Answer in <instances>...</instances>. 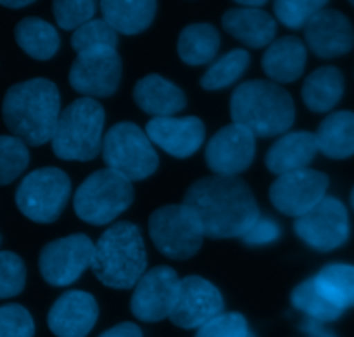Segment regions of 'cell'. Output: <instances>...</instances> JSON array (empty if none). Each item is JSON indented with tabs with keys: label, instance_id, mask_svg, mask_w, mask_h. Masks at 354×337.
Returning a JSON list of instances; mask_svg holds the SVG:
<instances>
[{
	"label": "cell",
	"instance_id": "cell-1",
	"mask_svg": "<svg viewBox=\"0 0 354 337\" xmlns=\"http://www.w3.org/2000/svg\"><path fill=\"white\" fill-rule=\"evenodd\" d=\"M183 203L209 239H241L261 217L251 187L239 176H204L189 187Z\"/></svg>",
	"mask_w": 354,
	"mask_h": 337
},
{
	"label": "cell",
	"instance_id": "cell-2",
	"mask_svg": "<svg viewBox=\"0 0 354 337\" xmlns=\"http://www.w3.org/2000/svg\"><path fill=\"white\" fill-rule=\"evenodd\" d=\"M2 116L14 137L33 147L47 144L61 116L59 89L47 78L16 83L3 97Z\"/></svg>",
	"mask_w": 354,
	"mask_h": 337
},
{
	"label": "cell",
	"instance_id": "cell-3",
	"mask_svg": "<svg viewBox=\"0 0 354 337\" xmlns=\"http://www.w3.org/2000/svg\"><path fill=\"white\" fill-rule=\"evenodd\" d=\"M234 123L251 130L256 137H279L289 131L296 120V106L286 89L268 80L244 82L230 99Z\"/></svg>",
	"mask_w": 354,
	"mask_h": 337
},
{
	"label": "cell",
	"instance_id": "cell-4",
	"mask_svg": "<svg viewBox=\"0 0 354 337\" xmlns=\"http://www.w3.org/2000/svg\"><path fill=\"white\" fill-rule=\"evenodd\" d=\"M92 272L104 286L131 289L147 272L142 232L130 221H116L95 242Z\"/></svg>",
	"mask_w": 354,
	"mask_h": 337
},
{
	"label": "cell",
	"instance_id": "cell-5",
	"mask_svg": "<svg viewBox=\"0 0 354 337\" xmlns=\"http://www.w3.org/2000/svg\"><path fill=\"white\" fill-rule=\"evenodd\" d=\"M104 107L90 97H80L61 111L52 135V151L64 161H92L102 152Z\"/></svg>",
	"mask_w": 354,
	"mask_h": 337
},
{
	"label": "cell",
	"instance_id": "cell-6",
	"mask_svg": "<svg viewBox=\"0 0 354 337\" xmlns=\"http://www.w3.org/2000/svg\"><path fill=\"white\" fill-rule=\"evenodd\" d=\"M133 185L109 168L97 170L76 189L73 208L80 220L90 225H109L133 203Z\"/></svg>",
	"mask_w": 354,
	"mask_h": 337
},
{
	"label": "cell",
	"instance_id": "cell-7",
	"mask_svg": "<svg viewBox=\"0 0 354 337\" xmlns=\"http://www.w3.org/2000/svg\"><path fill=\"white\" fill-rule=\"evenodd\" d=\"M102 158L107 168L118 172L130 182L149 179L159 166L154 144L145 130L131 121H121L106 131Z\"/></svg>",
	"mask_w": 354,
	"mask_h": 337
},
{
	"label": "cell",
	"instance_id": "cell-8",
	"mask_svg": "<svg viewBox=\"0 0 354 337\" xmlns=\"http://www.w3.org/2000/svg\"><path fill=\"white\" fill-rule=\"evenodd\" d=\"M149 234L156 249L176 262L196 256L206 237L199 218L185 203L158 208L149 218Z\"/></svg>",
	"mask_w": 354,
	"mask_h": 337
},
{
	"label": "cell",
	"instance_id": "cell-9",
	"mask_svg": "<svg viewBox=\"0 0 354 337\" xmlns=\"http://www.w3.org/2000/svg\"><path fill=\"white\" fill-rule=\"evenodd\" d=\"M69 196V176L62 170L47 166L24 176L16 190V204L35 224H52L64 211Z\"/></svg>",
	"mask_w": 354,
	"mask_h": 337
},
{
	"label": "cell",
	"instance_id": "cell-10",
	"mask_svg": "<svg viewBox=\"0 0 354 337\" xmlns=\"http://www.w3.org/2000/svg\"><path fill=\"white\" fill-rule=\"evenodd\" d=\"M95 244L85 234H73L68 237L48 242L40 253L38 266L47 284L54 287L71 286L92 266Z\"/></svg>",
	"mask_w": 354,
	"mask_h": 337
},
{
	"label": "cell",
	"instance_id": "cell-11",
	"mask_svg": "<svg viewBox=\"0 0 354 337\" xmlns=\"http://www.w3.org/2000/svg\"><path fill=\"white\" fill-rule=\"evenodd\" d=\"M294 230L310 248L327 253L341 248L349 237V217L344 204L327 196L313 210L296 218Z\"/></svg>",
	"mask_w": 354,
	"mask_h": 337
},
{
	"label": "cell",
	"instance_id": "cell-12",
	"mask_svg": "<svg viewBox=\"0 0 354 337\" xmlns=\"http://www.w3.org/2000/svg\"><path fill=\"white\" fill-rule=\"evenodd\" d=\"M121 73L123 66L116 48H97L76 55L69 69V83L83 97H111L120 86Z\"/></svg>",
	"mask_w": 354,
	"mask_h": 337
},
{
	"label": "cell",
	"instance_id": "cell-13",
	"mask_svg": "<svg viewBox=\"0 0 354 337\" xmlns=\"http://www.w3.org/2000/svg\"><path fill=\"white\" fill-rule=\"evenodd\" d=\"M178 273L171 266H154L147 270L133 287L131 313L142 322H161L169 318L178 298Z\"/></svg>",
	"mask_w": 354,
	"mask_h": 337
},
{
	"label": "cell",
	"instance_id": "cell-14",
	"mask_svg": "<svg viewBox=\"0 0 354 337\" xmlns=\"http://www.w3.org/2000/svg\"><path fill=\"white\" fill-rule=\"evenodd\" d=\"M328 176L317 170L304 168L283 173L270 187V201L287 217L299 218L327 197Z\"/></svg>",
	"mask_w": 354,
	"mask_h": 337
},
{
	"label": "cell",
	"instance_id": "cell-15",
	"mask_svg": "<svg viewBox=\"0 0 354 337\" xmlns=\"http://www.w3.org/2000/svg\"><path fill=\"white\" fill-rule=\"evenodd\" d=\"M256 135L239 123L227 125L206 144L207 166L214 175L237 176L254 161Z\"/></svg>",
	"mask_w": 354,
	"mask_h": 337
},
{
	"label": "cell",
	"instance_id": "cell-16",
	"mask_svg": "<svg viewBox=\"0 0 354 337\" xmlns=\"http://www.w3.org/2000/svg\"><path fill=\"white\" fill-rule=\"evenodd\" d=\"M223 296L209 280L199 275L183 277L169 320L182 329H201L223 313Z\"/></svg>",
	"mask_w": 354,
	"mask_h": 337
},
{
	"label": "cell",
	"instance_id": "cell-17",
	"mask_svg": "<svg viewBox=\"0 0 354 337\" xmlns=\"http://www.w3.org/2000/svg\"><path fill=\"white\" fill-rule=\"evenodd\" d=\"M145 134L152 144L161 147L173 158H189L194 156L204 144L206 127L197 116H162L152 118L145 125Z\"/></svg>",
	"mask_w": 354,
	"mask_h": 337
},
{
	"label": "cell",
	"instance_id": "cell-18",
	"mask_svg": "<svg viewBox=\"0 0 354 337\" xmlns=\"http://www.w3.org/2000/svg\"><path fill=\"white\" fill-rule=\"evenodd\" d=\"M304 38L315 55L334 59L351 52L354 28L351 21L335 9H324L311 17L304 26Z\"/></svg>",
	"mask_w": 354,
	"mask_h": 337
},
{
	"label": "cell",
	"instance_id": "cell-19",
	"mask_svg": "<svg viewBox=\"0 0 354 337\" xmlns=\"http://www.w3.org/2000/svg\"><path fill=\"white\" fill-rule=\"evenodd\" d=\"M99 307L92 294L68 291L48 311V329L57 337H86L97 324Z\"/></svg>",
	"mask_w": 354,
	"mask_h": 337
},
{
	"label": "cell",
	"instance_id": "cell-20",
	"mask_svg": "<svg viewBox=\"0 0 354 337\" xmlns=\"http://www.w3.org/2000/svg\"><path fill=\"white\" fill-rule=\"evenodd\" d=\"M317 135L311 131H290L280 135L266 152V168L275 175L297 172L311 165L318 154Z\"/></svg>",
	"mask_w": 354,
	"mask_h": 337
},
{
	"label": "cell",
	"instance_id": "cell-21",
	"mask_svg": "<svg viewBox=\"0 0 354 337\" xmlns=\"http://www.w3.org/2000/svg\"><path fill=\"white\" fill-rule=\"evenodd\" d=\"M225 31L252 48L268 47L275 42L277 23L268 12L258 7H234L221 17Z\"/></svg>",
	"mask_w": 354,
	"mask_h": 337
},
{
	"label": "cell",
	"instance_id": "cell-22",
	"mask_svg": "<svg viewBox=\"0 0 354 337\" xmlns=\"http://www.w3.org/2000/svg\"><path fill=\"white\" fill-rule=\"evenodd\" d=\"M133 100L152 118L175 116L187 106L183 90L159 75H147L138 80L133 89Z\"/></svg>",
	"mask_w": 354,
	"mask_h": 337
},
{
	"label": "cell",
	"instance_id": "cell-23",
	"mask_svg": "<svg viewBox=\"0 0 354 337\" xmlns=\"http://www.w3.org/2000/svg\"><path fill=\"white\" fill-rule=\"evenodd\" d=\"M306 45L297 37H282L272 42L263 55V69L275 83H292L303 76L306 68Z\"/></svg>",
	"mask_w": 354,
	"mask_h": 337
},
{
	"label": "cell",
	"instance_id": "cell-24",
	"mask_svg": "<svg viewBox=\"0 0 354 337\" xmlns=\"http://www.w3.org/2000/svg\"><path fill=\"white\" fill-rule=\"evenodd\" d=\"M102 19L118 33L137 35L152 24L158 10L156 0H100Z\"/></svg>",
	"mask_w": 354,
	"mask_h": 337
},
{
	"label": "cell",
	"instance_id": "cell-25",
	"mask_svg": "<svg viewBox=\"0 0 354 337\" xmlns=\"http://www.w3.org/2000/svg\"><path fill=\"white\" fill-rule=\"evenodd\" d=\"M303 102L313 113H328L344 95V76L335 66L318 68L304 80Z\"/></svg>",
	"mask_w": 354,
	"mask_h": 337
},
{
	"label": "cell",
	"instance_id": "cell-26",
	"mask_svg": "<svg viewBox=\"0 0 354 337\" xmlns=\"http://www.w3.org/2000/svg\"><path fill=\"white\" fill-rule=\"evenodd\" d=\"M318 151L330 159L354 156V113L335 111L320 123L317 130Z\"/></svg>",
	"mask_w": 354,
	"mask_h": 337
},
{
	"label": "cell",
	"instance_id": "cell-27",
	"mask_svg": "<svg viewBox=\"0 0 354 337\" xmlns=\"http://www.w3.org/2000/svg\"><path fill=\"white\" fill-rule=\"evenodd\" d=\"M221 38L216 28L209 23L189 24L178 37V55L185 64L204 66L216 57Z\"/></svg>",
	"mask_w": 354,
	"mask_h": 337
},
{
	"label": "cell",
	"instance_id": "cell-28",
	"mask_svg": "<svg viewBox=\"0 0 354 337\" xmlns=\"http://www.w3.org/2000/svg\"><path fill=\"white\" fill-rule=\"evenodd\" d=\"M16 42L30 57L47 61L54 57L61 47L57 30L40 17H24L16 26Z\"/></svg>",
	"mask_w": 354,
	"mask_h": 337
},
{
	"label": "cell",
	"instance_id": "cell-29",
	"mask_svg": "<svg viewBox=\"0 0 354 337\" xmlns=\"http://www.w3.org/2000/svg\"><path fill=\"white\" fill-rule=\"evenodd\" d=\"M313 279L322 293L342 311L354 307V265L330 263L324 266Z\"/></svg>",
	"mask_w": 354,
	"mask_h": 337
},
{
	"label": "cell",
	"instance_id": "cell-30",
	"mask_svg": "<svg viewBox=\"0 0 354 337\" xmlns=\"http://www.w3.org/2000/svg\"><path fill=\"white\" fill-rule=\"evenodd\" d=\"M292 307L296 310H299L301 313L306 315L311 320L322 322V324H327V322H334L341 317L344 311L341 308L335 307L324 293H322L320 287L317 286L315 279L304 280L301 282L296 289L292 291Z\"/></svg>",
	"mask_w": 354,
	"mask_h": 337
},
{
	"label": "cell",
	"instance_id": "cell-31",
	"mask_svg": "<svg viewBox=\"0 0 354 337\" xmlns=\"http://www.w3.org/2000/svg\"><path fill=\"white\" fill-rule=\"evenodd\" d=\"M249 62H251V57H249L248 51L234 48V51L227 52L220 59H216L206 69V73L201 78V86L204 90H211V92L227 89L244 75L245 69L249 68Z\"/></svg>",
	"mask_w": 354,
	"mask_h": 337
},
{
	"label": "cell",
	"instance_id": "cell-32",
	"mask_svg": "<svg viewBox=\"0 0 354 337\" xmlns=\"http://www.w3.org/2000/svg\"><path fill=\"white\" fill-rule=\"evenodd\" d=\"M71 47L75 48L76 54L97 51V48H116L118 31L107 21L93 17L92 21L75 30L71 37Z\"/></svg>",
	"mask_w": 354,
	"mask_h": 337
},
{
	"label": "cell",
	"instance_id": "cell-33",
	"mask_svg": "<svg viewBox=\"0 0 354 337\" xmlns=\"http://www.w3.org/2000/svg\"><path fill=\"white\" fill-rule=\"evenodd\" d=\"M30 163L28 144L14 135H0V185L14 182Z\"/></svg>",
	"mask_w": 354,
	"mask_h": 337
},
{
	"label": "cell",
	"instance_id": "cell-34",
	"mask_svg": "<svg viewBox=\"0 0 354 337\" xmlns=\"http://www.w3.org/2000/svg\"><path fill=\"white\" fill-rule=\"evenodd\" d=\"M328 0H275L273 10L283 26L290 30H301L308 21L325 9Z\"/></svg>",
	"mask_w": 354,
	"mask_h": 337
},
{
	"label": "cell",
	"instance_id": "cell-35",
	"mask_svg": "<svg viewBox=\"0 0 354 337\" xmlns=\"http://www.w3.org/2000/svg\"><path fill=\"white\" fill-rule=\"evenodd\" d=\"M100 0H54L52 10L62 30H78L95 17Z\"/></svg>",
	"mask_w": 354,
	"mask_h": 337
},
{
	"label": "cell",
	"instance_id": "cell-36",
	"mask_svg": "<svg viewBox=\"0 0 354 337\" xmlns=\"http://www.w3.org/2000/svg\"><path fill=\"white\" fill-rule=\"evenodd\" d=\"M26 284V266L10 251H0V300L23 293Z\"/></svg>",
	"mask_w": 354,
	"mask_h": 337
},
{
	"label": "cell",
	"instance_id": "cell-37",
	"mask_svg": "<svg viewBox=\"0 0 354 337\" xmlns=\"http://www.w3.org/2000/svg\"><path fill=\"white\" fill-rule=\"evenodd\" d=\"M35 324L30 311L21 304L0 307V337H33Z\"/></svg>",
	"mask_w": 354,
	"mask_h": 337
},
{
	"label": "cell",
	"instance_id": "cell-38",
	"mask_svg": "<svg viewBox=\"0 0 354 337\" xmlns=\"http://www.w3.org/2000/svg\"><path fill=\"white\" fill-rule=\"evenodd\" d=\"M248 320L241 313H221L197 329L196 337H248Z\"/></svg>",
	"mask_w": 354,
	"mask_h": 337
},
{
	"label": "cell",
	"instance_id": "cell-39",
	"mask_svg": "<svg viewBox=\"0 0 354 337\" xmlns=\"http://www.w3.org/2000/svg\"><path fill=\"white\" fill-rule=\"evenodd\" d=\"M279 237H280L279 224H275L272 218L259 217L258 220L248 228V232H245L241 239L248 246H266L275 242Z\"/></svg>",
	"mask_w": 354,
	"mask_h": 337
},
{
	"label": "cell",
	"instance_id": "cell-40",
	"mask_svg": "<svg viewBox=\"0 0 354 337\" xmlns=\"http://www.w3.org/2000/svg\"><path fill=\"white\" fill-rule=\"evenodd\" d=\"M99 337H142V331L131 322H123V324L102 332Z\"/></svg>",
	"mask_w": 354,
	"mask_h": 337
},
{
	"label": "cell",
	"instance_id": "cell-41",
	"mask_svg": "<svg viewBox=\"0 0 354 337\" xmlns=\"http://www.w3.org/2000/svg\"><path fill=\"white\" fill-rule=\"evenodd\" d=\"M303 331L306 332V337H335L332 332H328L327 329L324 327L322 322L311 320V318H308V320L304 322Z\"/></svg>",
	"mask_w": 354,
	"mask_h": 337
},
{
	"label": "cell",
	"instance_id": "cell-42",
	"mask_svg": "<svg viewBox=\"0 0 354 337\" xmlns=\"http://www.w3.org/2000/svg\"><path fill=\"white\" fill-rule=\"evenodd\" d=\"M33 2H37V0H0V6L9 7V9H21V7H26Z\"/></svg>",
	"mask_w": 354,
	"mask_h": 337
},
{
	"label": "cell",
	"instance_id": "cell-43",
	"mask_svg": "<svg viewBox=\"0 0 354 337\" xmlns=\"http://www.w3.org/2000/svg\"><path fill=\"white\" fill-rule=\"evenodd\" d=\"M234 2H237L239 6H242V7H261V6H265L266 2H268V0H234Z\"/></svg>",
	"mask_w": 354,
	"mask_h": 337
},
{
	"label": "cell",
	"instance_id": "cell-44",
	"mask_svg": "<svg viewBox=\"0 0 354 337\" xmlns=\"http://www.w3.org/2000/svg\"><path fill=\"white\" fill-rule=\"evenodd\" d=\"M351 204H353V208H354V189H353V192H351Z\"/></svg>",
	"mask_w": 354,
	"mask_h": 337
},
{
	"label": "cell",
	"instance_id": "cell-45",
	"mask_svg": "<svg viewBox=\"0 0 354 337\" xmlns=\"http://www.w3.org/2000/svg\"><path fill=\"white\" fill-rule=\"evenodd\" d=\"M248 337H254V336H252V334H251V332H249V336H248Z\"/></svg>",
	"mask_w": 354,
	"mask_h": 337
},
{
	"label": "cell",
	"instance_id": "cell-46",
	"mask_svg": "<svg viewBox=\"0 0 354 337\" xmlns=\"http://www.w3.org/2000/svg\"><path fill=\"white\" fill-rule=\"evenodd\" d=\"M349 2H351V3H353V6H354V0H349Z\"/></svg>",
	"mask_w": 354,
	"mask_h": 337
}]
</instances>
